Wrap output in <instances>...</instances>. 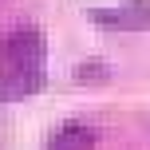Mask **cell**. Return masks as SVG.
I'll return each instance as SVG.
<instances>
[{"mask_svg":"<svg viewBox=\"0 0 150 150\" xmlns=\"http://www.w3.org/2000/svg\"><path fill=\"white\" fill-rule=\"evenodd\" d=\"M44 36L36 28H16L0 47V99H28L36 87H44Z\"/></svg>","mask_w":150,"mask_h":150,"instance_id":"6da1fadb","label":"cell"},{"mask_svg":"<svg viewBox=\"0 0 150 150\" xmlns=\"http://www.w3.org/2000/svg\"><path fill=\"white\" fill-rule=\"evenodd\" d=\"M47 150H95V134H91L83 122H63L52 134Z\"/></svg>","mask_w":150,"mask_h":150,"instance_id":"7a4b0ae2","label":"cell"}]
</instances>
